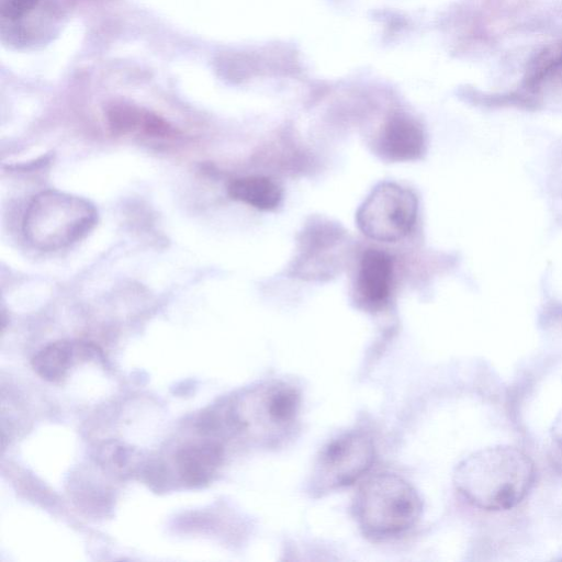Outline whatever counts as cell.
<instances>
[{
  "mask_svg": "<svg viewBox=\"0 0 562 562\" xmlns=\"http://www.w3.org/2000/svg\"><path fill=\"white\" fill-rule=\"evenodd\" d=\"M375 448L372 438L359 430L344 432L328 441L319 451L310 479L313 495L348 486L373 464Z\"/></svg>",
  "mask_w": 562,
  "mask_h": 562,
  "instance_id": "cell-4",
  "label": "cell"
},
{
  "mask_svg": "<svg viewBox=\"0 0 562 562\" xmlns=\"http://www.w3.org/2000/svg\"><path fill=\"white\" fill-rule=\"evenodd\" d=\"M393 261L390 255L378 249H368L361 257L357 292L370 306H381L391 293Z\"/></svg>",
  "mask_w": 562,
  "mask_h": 562,
  "instance_id": "cell-9",
  "label": "cell"
},
{
  "mask_svg": "<svg viewBox=\"0 0 562 562\" xmlns=\"http://www.w3.org/2000/svg\"><path fill=\"white\" fill-rule=\"evenodd\" d=\"M376 146L378 153L386 160H415L425 153V134L415 120L395 114L382 127Z\"/></svg>",
  "mask_w": 562,
  "mask_h": 562,
  "instance_id": "cell-7",
  "label": "cell"
},
{
  "mask_svg": "<svg viewBox=\"0 0 562 562\" xmlns=\"http://www.w3.org/2000/svg\"><path fill=\"white\" fill-rule=\"evenodd\" d=\"M551 430L552 437L562 447V409L555 417Z\"/></svg>",
  "mask_w": 562,
  "mask_h": 562,
  "instance_id": "cell-16",
  "label": "cell"
},
{
  "mask_svg": "<svg viewBox=\"0 0 562 562\" xmlns=\"http://www.w3.org/2000/svg\"><path fill=\"white\" fill-rule=\"evenodd\" d=\"M233 200L259 210H273L282 199V191L271 179L262 176H248L233 180L228 186Z\"/></svg>",
  "mask_w": 562,
  "mask_h": 562,
  "instance_id": "cell-14",
  "label": "cell"
},
{
  "mask_svg": "<svg viewBox=\"0 0 562 562\" xmlns=\"http://www.w3.org/2000/svg\"><path fill=\"white\" fill-rule=\"evenodd\" d=\"M254 395L251 418L239 420L238 432L255 426L261 440L276 447L293 431L301 409V395L295 386L272 380L260 385Z\"/></svg>",
  "mask_w": 562,
  "mask_h": 562,
  "instance_id": "cell-6",
  "label": "cell"
},
{
  "mask_svg": "<svg viewBox=\"0 0 562 562\" xmlns=\"http://www.w3.org/2000/svg\"><path fill=\"white\" fill-rule=\"evenodd\" d=\"M342 235L327 225L314 227L304 234L301 245L297 268L302 274L324 276L335 269L326 259L328 254L335 256L338 241L342 240Z\"/></svg>",
  "mask_w": 562,
  "mask_h": 562,
  "instance_id": "cell-11",
  "label": "cell"
},
{
  "mask_svg": "<svg viewBox=\"0 0 562 562\" xmlns=\"http://www.w3.org/2000/svg\"><path fill=\"white\" fill-rule=\"evenodd\" d=\"M417 211L418 200L409 189L394 182H382L362 202L356 221L369 238L393 243L412 232Z\"/></svg>",
  "mask_w": 562,
  "mask_h": 562,
  "instance_id": "cell-5",
  "label": "cell"
},
{
  "mask_svg": "<svg viewBox=\"0 0 562 562\" xmlns=\"http://www.w3.org/2000/svg\"><path fill=\"white\" fill-rule=\"evenodd\" d=\"M353 510L364 535L385 539L411 529L422 515L423 503L406 480L394 473L381 472L361 485Z\"/></svg>",
  "mask_w": 562,
  "mask_h": 562,
  "instance_id": "cell-3",
  "label": "cell"
},
{
  "mask_svg": "<svg viewBox=\"0 0 562 562\" xmlns=\"http://www.w3.org/2000/svg\"><path fill=\"white\" fill-rule=\"evenodd\" d=\"M38 0H1L3 19L16 21L34 9Z\"/></svg>",
  "mask_w": 562,
  "mask_h": 562,
  "instance_id": "cell-15",
  "label": "cell"
},
{
  "mask_svg": "<svg viewBox=\"0 0 562 562\" xmlns=\"http://www.w3.org/2000/svg\"><path fill=\"white\" fill-rule=\"evenodd\" d=\"M522 85L531 93L562 90V41L544 46L530 59Z\"/></svg>",
  "mask_w": 562,
  "mask_h": 562,
  "instance_id": "cell-12",
  "label": "cell"
},
{
  "mask_svg": "<svg viewBox=\"0 0 562 562\" xmlns=\"http://www.w3.org/2000/svg\"><path fill=\"white\" fill-rule=\"evenodd\" d=\"M106 117L111 128L119 133L142 131L156 136L172 134L171 126L162 119L128 103H113L106 110Z\"/></svg>",
  "mask_w": 562,
  "mask_h": 562,
  "instance_id": "cell-13",
  "label": "cell"
},
{
  "mask_svg": "<svg viewBox=\"0 0 562 562\" xmlns=\"http://www.w3.org/2000/svg\"><path fill=\"white\" fill-rule=\"evenodd\" d=\"M98 211L89 200L64 191L46 190L27 204L22 233L41 251H56L83 239L95 226Z\"/></svg>",
  "mask_w": 562,
  "mask_h": 562,
  "instance_id": "cell-2",
  "label": "cell"
},
{
  "mask_svg": "<svg viewBox=\"0 0 562 562\" xmlns=\"http://www.w3.org/2000/svg\"><path fill=\"white\" fill-rule=\"evenodd\" d=\"M224 449L217 441L189 445L176 456L180 477L190 486L207 484L223 462Z\"/></svg>",
  "mask_w": 562,
  "mask_h": 562,
  "instance_id": "cell-10",
  "label": "cell"
},
{
  "mask_svg": "<svg viewBox=\"0 0 562 562\" xmlns=\"http://www.w3.org/2000/svg\"><path fill=\"white\" fill-rule=\"evenodd\" d=\"M531 459L516 447L498 445L480 449L456 468L459 493L484 510H506L518 505L535 482Z\"/></svg>",
  "mask_w": 562,
  "mask_h": 562,
  "instance_id": "cell-1",
  "label": "cell"
},
{
  "mask_svg": "<svg viewBox=\"0 0 562 562\" xmlns=\"http://www.w3.org/2000/svg\"><path fill=\"white\" fill-rule=\"evenodd\" d=\"M101 356V350L85 340H57L42 348L32 358V368L42 379L57 382L64 379L70 368L81 360Z\"/></svg>",
  "mask_w": 562,
  "mask_h": 562,
  "instance_id": "cell-8",
  "label": "cell"
}]
</instances>
